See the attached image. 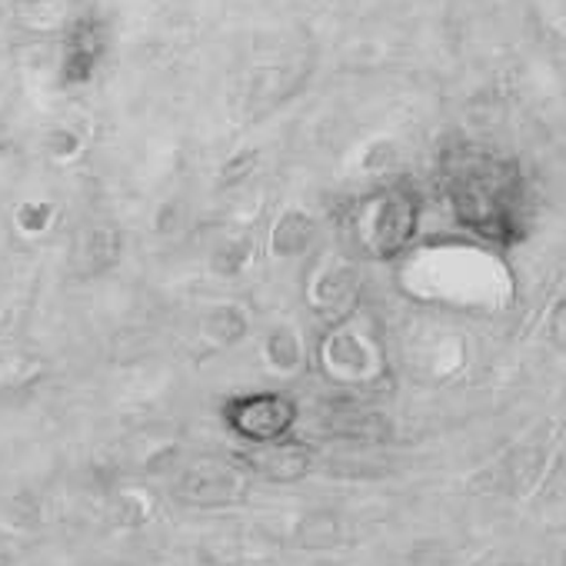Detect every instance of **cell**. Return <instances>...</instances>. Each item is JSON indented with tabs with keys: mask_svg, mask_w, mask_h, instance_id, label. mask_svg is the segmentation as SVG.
<instances>
[{
	"mask_svg": "<svg viewBox=\"0 0 566 566\" xmlns=\"http://www.w3.org/2000/svg\"><path fill=\"white\" fill-rule=\"evenodd\" d=\"M457 213L467 227L486 237H510L513 230V177L506 167H496L490 160L470 164L457 174Z\"/></svg>",
	"mask_w": 566,
	"mask_h": 566,
	"instance_id": "cell-1",
	"label": "cell"
},
{
	"mask_svg": "<svg viewBox=\"0 0 566 566\" xmlns=\"http://www.w3.org/2000/svg\"><path fill=\"white\" fill-rule=\"evenodd\" d=\"M220 413L227 430L247 447L287 440L297 423V403L287 394H273V390L237 394L223 403Z\"/></svg>",
	"mask_w": 566,
	"mask_h": 566,
	"instance_id": "cell-2",
	"label": "cell"
},
{
	"mask_svg": "<svg viewBox=\"0 0 566 566\" xmlns=\"http://www.w3.org/2000/svg\"><path fill=\"white\" fill-rule=\"evenodd\" d=\"M240 460L250 473H260L266 480H297L311 470V450L304 443H297L294 437L247 447V453Z\"/></svg>",
	"mask_w": 566,
	"mask_h": 566,
	"instance_id": "cell-3",
	"label": "cell"
},
{
	"mask_svg": "<svg viewBox=\"0 0 566 566\" xmlns=\"http://www.w3.org/2000/svg\"><path fill=\"white\" fill-rule=\"evenodd\" d=\"M417 227V207L407 193H394L380 203V213L374 220V250L380 256H394Z\"/></svg>",
	"mask_w": 566,
	"mask_h": 566,
	"instance_id": "cell-4",
	"label": "cell"
},
{
	"mask_svg": "<svg viewBox=\"0 0 566 566\" xmlns=\"http://www.w3.org/2000/svg\"><path fill=\"white\" fill-rule=\"evenodd\" d=\"M101 51H104V38H101V28L94 21H81L74 24L71 38H67V48H64V74L67 81H87L101 61Z\"/></svg>",
	"mask_w": 566,
	"mask_h": 566,
	"instance_id": "cell-5",
	"label": "cell"
}]
</instances>
